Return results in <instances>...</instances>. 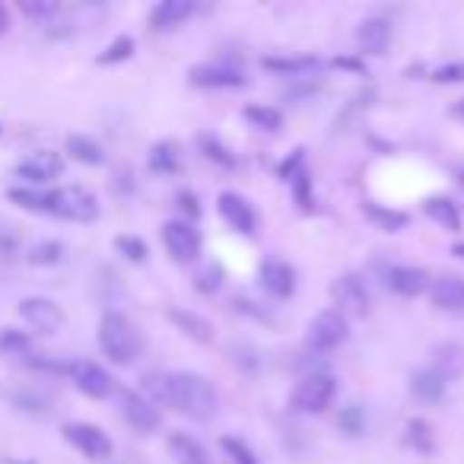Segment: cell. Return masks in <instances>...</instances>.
<instances>
[{"label": "cell", "instance_id": "cell-29", "mask_svg": "<svg viewBox=\"0 0 464 464\" xmlns=\"http://www.w3.org/2000/svg\"><path fill=\"white\" fill-rule=\"evenodd\" d=\"M7 198L29 213H48L52 210V191H39V188H10Z\"/></svg>", "mask_w": 464, "mask_h": 464}, {"label": "cell", "instance_id": "cell-8", "mask_svg": "<svg viewBox=\"0 0 464 464\" xmlns=\"http://www.w3.org/2000/svg\"><path fill=\"white\" fill-rule=\"evenodd\" d=\"M188 80H191L198 90H242L248 83L246 71L236 64H226V61H207V64H194L188 71Z\"/></svg>", "mask_w": 464, "mask_h": 464}, {"label": "cell", "instance_id": "cell-18", "mask_svg": "<svg viewBox=\"0 0 464 464\" xmlns=\"http://www.w3.org/2000/svg\"><path fill=\"white\" fill-rule=\"evenodd\" d=\"M194 4L191 0H162L150 10V29L153 33H172V29L185 26L188 20L194 16Z\"/></svg>", "mask_w": 464, "mask_h": 464}, {"label": "cell", "instance_id": "cell-16", "mask_svg": "<svg viewBox=\"0 0 464 464\" xmlns=\"http://www.w3.org/2000/svg\"><path fill=\"white\" fill-rule=\"evenodd\" d=\"M385 284H388V290L398 293V296L413 299V296H423L432 280H430V274L417 265H394L385 271Z\"/></svg>", "mask_w": 464, "mask_h": 464}, {"label": "cell", "instance_id": "cell-22", "mask_svg": "<svg viewBox=\"0 0 464 464\" xmlns=\"http://www.w3.org/2000/svg\"><path fill=\"white\" fill-rule=\"evenodd\" d=\"M423 213H426V219H430V223H436L439 229H445V232H458V229H461V223H464L461 207H458L451 198H445V194H432V198H426L423 200Z\"/></svg>", "mask_w": 464, "mask_h": 464}, {"label": "cell", "instance_id": "cell-6", "mask_svg": "<svg viewBox=\"0 0 464 464\" xmlns=\"http://www.w3.org/2000/svg\"><path fill=\"white\" fill-rule=\"evenodd\" d=\"M160 236H162V246H166L169 258L179 261V265H191V261L200 258L204 239H200L198 226L188 223V219H169V223H162Z\"/></svg>", "mask_w": 464, "mask_h": 464}, {"label": "cell", "instance_id": "cell-46", "mask_svg": "<svg viewBox=\"0 0 464 464\" xmlns=\"http://www.w3.org/2000/svg\"><path fill=\"white\" fill-rule=\"evenodd\" d=\"M455 255H458V258H464V242H461V246H455Z\"/></svg>", "mask_w": 464, "mask_h": 464}, {"label": "cell", "instance_id": "cell-30", "mask_svg": "<svg viewBox=\"0 0 464 464\" xmlns=\"http://www.w3.org/2000/svg\"><path fill=\"white\" fill-rule=\"evenodd\" d=\"M366 217L372 219L382 232H401L411 223V217H407L404 210H388V207H382V204H366Z\"/></svg>", "mask_w": 464, "mask_h": 464}, {"label": "cell", "instance_id": "cell-40", "mask_svg": "<svg viewBox=\"0 0 464 464\" xmlns=\"http://www.w3.org/2000/svg\"><path fill=\"white\" fill-rule=\"evenodd\" d=\"M20 10L29 20H48L58 14V4L54 0H20Z\"/></svg>", "mask_w": 464, "mask_h": 464}, {"label": "cell", "instance_id": "cell-19", "mask_svg": "<svg viewBox=\"0 0 464 464\" xmlns=\"http://www.w3.org/2000/svg\"><path fill=\"white\" fill-rule=\"evenodd\" d=\"M430 369L445 382V385H449V382H455V379H461V375H464V343L442 341L436 350H432Z\"/></svg>", "mask_w": 464, "mask_h": 464}, {"label": "cell", "instance_id": "cell-31", "mask_svg": "<svg viewBox=\"0 0 464 464\" xmlns=\"http://www.w3.org/2000/svg\"><path fill=\"white\" fill-rule=\"evenodd\" d=\"M134 52H137V42L130 39V35H118V39H111L109 45H105L102 52H99L96 64H102V67H109V64H124V61L134 58Z\"/></svg>", "mask_w": 464, "mask_h": 464}, {"label": "cell", "instance_id": "cell-34", "mask_svg": "<svg viewBox=\"0 0 464 464\" xmlns=\"http://www.w3.org/2000/svg\"><path fill=\"white\" fill-rule=\"evenodd\" d=\"M219 449L226 451V458H229L232 464H258L255 449L242 436H223L219 439Z\"/></svg>", "mask_w": 464, "mask_h": 464}, {"label": "cell", "instance_id": "cell-9", "mask_svg": "<svg viewBox=\"0 0 464 464\" xmlns=\"http://www.w3.org/2000/svg\"><path fill=\"white\" fill-rule=\"evenodd\" d=\"M217 213H219V219H223L232 232H239V236L252 239L255 232H258V213H255V207L248 204L239 191H219Z\"/></svg>", "mask_w": 464, "mask_h": 464}, {"label": "cell", "instance_id": "cell-10", "mask_svg": "<svg viewBox=\"0 0 464 464\" xmlns=\"http://www.w3.org/2000/svg\"><path fill=\"white\" fill-rule=\"evenodd\" d=\"M331 299H334L341 315L362 318L369 312V290L360 274H341V277L331 284Z\"/></svg>", "mask_w": 464, "mask_h": 464}, {"label": "cell", "instance_id": "cell-7", "mask_svg": "<svg viewBox=\"0 0 464 464\" xmlns=\"http://www.w3.org/2000/svg\"><path fill=\"white\" fill-rule=\"evenodd\" d=\"M61 432H64L67 442L83 458H90V461H109L111 451H115V442L109 439V432L96 423H67Z\"/></svg>", "mask_w": 464, "mask_h": 464}, {"label": "cell", "instance_id": "cell-28", "mask_svg": "<svg viewBox=\"0 0 464 464\" xmlns=\"http://www.w3.org/2000/svg\"><path fill=\"white\" fill-rule=\"evenodd\" d=\"M411 392L417 394L420 401H426V404H436V401L445 398V382L439 379L430 366H426V369H420V372L411 375Z\"/></svg>", "mask_w": 464, "mask_h": 464}, {"label": "cell", "instance_id": "cell-32", "mask_svg": "<svg viewBox=\"0 0 464 464\" xmlns=\"http://www.w3.org/2000/svg\"><path fill=\"white\" fill-rule=\"evenodd\" d=\"M200 150H204V156L210 162H217V166H223V169H236L239 166V156L232 153L229 147H226L219 137H213V134H200Z\"/></svg>", "mask_w": 464, "mask_h": 464}, {"label": "cell", "instance_id": "cell-36", "mask_svg": "<svg viewBox=\"0 0 464 464\" xmlns=\"http://www.w3.org/2000/svg\"><path fill=\"white\" fill-rule=\"evenodd\" d=\"M223 280H226L223 265H204L198 274H194V290L204 293V296H213V293L223 286Z\"/></svg>", "mask_w": 464, "mask_h": 464}, {"label": "cell", "instance_id": "cell-38", "mask_svg": "<svg viewBox=\"0 0 464 464\" xmlns=\"http://www.w3.org/2000/svg\"><path fill=\"white\" fill-rule=\"evenodd\" d=\"M290 188L293 194H296V200L303 204V210H312V204H315V198H312V175L309 169H299V172L290 175Z\"/></svg>", "mask_w": 464, "mask_h": 464}, {"label": "cell", "instance_id": "cell-4", "mask_svg": "<svg viewBox=\"0 0 464 464\" xmlns=\"http://www.w3.org/2000/svg\"><path fill=\"white\" fill-rule=\"evenodd\" d=\"M52 217L71 219V223H96L99 219V198L80 185L54 188L52 191Z\"/></svg>", "mask_w": 464, "mask_h": 464}, {"label": "cell", "instance_id": "cell-12", "mask_svg": "<svg viewBox=\"0 0 464 464\" xmlns=\"http://www.w3.org/2000/svg\"><path fill=\"white\" fill-rule=\"evenodd\" d=\"M20 318L39 334H54L64 324V309L48 296H26L20 303Z\"/></svg>", "mask_w": 464, "mask_h": 464}, {"label": "cell", "instance_id": "cell-27", "mask_svg": "<svg viewBox=\"0 0 464 464\" xmlns=\"http://www.w3.org/2000/svg\"><path fill=\"white\" fill-rule=\"evenodd\" d=\"M246 121L252 124L255 130H267V134H277L284 128V111L274 109V105H265V102H252L246 105Z\"/></svg>", "mask_w": 464, "mask_h": 464}, {"label": "cell", "instance_id": "cell-11", "mask_svg": "<svg viewBox=\"0 0 464 464\" xmlns=\"http://www.w3.org/2000/svg\"><path fill=\"white\" fill-rule=\"evenodd\" d=\"M67 375L73 379L77 392L86 394V398H92V401H105L111 392H115V379H111V375L92 360H73L71 372Z\"/></svg>", "mask_w": 464, "mask_h": 464}, {"label": "cell", "instance_id": "cell-15", "mask_svg": "<svg viewBox=\"0 0 464 464\" xmlns=\"http://www.w3.org/2000/svg\"><path fill=\"white\" fill-rule=\"evenodd\" d=\"M258 280H261V290L274 299H290L293 293H296V267L286 265V261H280V258L261 261Z\"/></svg>", "mask_w": 464, "mask_h": 464}, {"label": "cell", "instance_id": "cell-2", "mask_svg": "<svg viewBox=\"0 0 464 464\" xmlns=\"http://www.w3.org/2000/svg\"><path fill=\"white\" fill-rule=\"evenodd\" d=\"M96 341H99V350L105 353V360H111L115 366H130L137 362L143 350V337L140 331L134 328L128 315L121 312H105L99 318V328H96Z\"/></svg>", "mask_w": 464, "mask_h": 464}, {"label": "cell", "instance_id": "cell-44", "mask_svg": "<svg viewBox=\"0 0 464 464\" xmlns=\"http://www.w3.org/2000/svg\"><path fill=\"white\" fill-rule=\"evenodd\" d=\"M7 29H10V10L0 4V35L7 33Z\"/></svg>", "mask_w": 464, "mask_h": 464}, {"label": "cell", "instance_id": "cell-26", "mask_svg": "<svg viewBox=\"0 0 464 464\" xmlns=\"http://www.w3.org/2000/svg\"><path fill=\"white\" fill-rule=\"evenodd\" d=\"M64 150H67V156H71V160L83 162V166H102V162H105V150L86 134H71V137H67V143H64Z\"/></svg>", "mask_w": 464, "mask_h": 464}, {"label": "cell", "instance_id": "cell-23", "mask_svg": "<svg viewBox=\"0 0 464 464\" xmlns=\"http://www.w3.org/2000/svg\"><path fill=\"white\" fill-rule=\"evenodd\" d=\"M169 322L181 331L185 337L198 343H213V324L210 318L198 315V312H188V309H169Z\"/></svg>", "mask_w": 464, "mask_h": 464}, {"label": "cell", "instance_id": "cell-39", "mask_svg": "<svg viewBox=\"0 0 464 464\" xmlns=\"http://www.w3.org/2000/svg\"><path fill=\"white\" fill-rule=\"evenodd\" d=\"M29 350V334L16 328H0V353H26Z\"/></svg>", "mask_w": 464, "mask_h": 464}, {"label": "cell", "instance_id": "cell-24", "mask_svg": "<svg viewBox=\"0 0 464 464\" xmlns=\"http://www.w3.org/2000/svg\"><path fill=\"white\" fill-rule=\"evenodd\" d=\"M261 67L277 77H293V80H303L309 73L318 71V58H309V54H293V58H265Z\"/></svg>", "mask_w": 464, "mask_h": 464}, {"label": "cell", "instance_id": "cell-41", "mask_svg": "<svg viewBox=\"0 0 464 464\" xmlns=\"http://www.w3.org/2000/svg\"><path fill=\"white\" fill-rule=\"evenodd\" d=\"M337 423H341V430L350 432V436H360L362 426H366V417H362L360 407L350 404V407H343V411H341V420H337Z\"/></svg>", "mask_w": 464, "mask_h": 464}, {"label": "cell", "instance_id": "cell-42", "mask_svg": "<svg viewBox=\"0 0 464 464\" xmlns=\"http://www.w3.org/2000/svg\"><path fill=\"white\" fill-rule=\"evenodd\" d=\"M432 80L442 86H451V83H464V61H451V64H442L432 71Z\"/></svg>", "mask_w": 464, "mask_h": 464}, {"label": "cell", "instance_id": "cell-5", "mask_svg": "<svg viewBox=\"0 0 464 464\" xmlns=\"http://www.w3.org/2000/svg\"><path fill=\"white\" fill-rule=\"evenodd\" d=\"M347 337H350V322L337 309H322L318 315H312L309 328H305V343L315 353H331L341 343H347Z\"/></svg>", "mask_w": 464, "mask_h": 464}, {"label": "cell", "instance_id": "cell-3", "mask_svg": "<svg viewBox=\"0 0 464 464\" xmlns=\"http://www.w3.org/2000/svg\"><path fill=\"white\" fill-rule=\"evenodd\" d=\"M334 398H337V379L334 375L331 372H309L296 382V388H293L290 407L296 413L312 417V413L328 411V407L334 404Z\"/></svg>", "mask_w": 464, "mask_h": 464}, {"label": "cell", "instance_id": "cell-20", "mask_svg": "<svg viewBox=\"0 0 464 464\" xmlns=\"http://www.w3.org/2000/svg\"><path fill=\"white\" fill-rule=\"evenodd\" d=\"M430 299L442 312H464V277L458 274H442L430 284Z\"/></svg>", "mask_w": 464, "mask_h": 464}, {"label": "cell", "instance_id": "cell-25", "mask_svg": "<svg viewBox=\"0 0 464 464\" xmlns=\"http://www.w3.org/2000/svg\"><path fill=\"white\" fill-rule=\"evenodd\" d=\"M147 166L153 175H175L181 166V153H179V143L172 140H160L150 147L147 153Z\"/></svg>", "mask_w": 464, "mask_h": 464}, {"label": "cell", "instance_id": "cell-33", "mask_svg": "<svg viewBox=\"0 0 464 464\" xmlns=\"http://www.w3.org/2000/svg\"><path fill=\"white\" fill-rule=\"evenodd\" d=\"M61 258H64V246H61V242H54V239L35 242V246L29 248V255H26V261H29V265H35V267L61 265Z\"/></svg>", "mask_w": 464, "mask_h": 464}, {"label": "cell", "instance_id": "cell-17", "mask_svg": "<svg viewBox=\"0 0 464 464\" xmlns=\"http://www.w3.org/2000/svg\"><path fill=\"white\" fill-rule=\"evenodd\" d=\"M356 45L362 54H385L392 45V23L385 16H366V20L356 26Z\"/></svg>", "mask_w": 464, "mask_h": 464}, {"label": "cell", "instance_id": "cell-1", "mask_svg": "<svg viewBox=\"0 0 464 464\" xmlns=\"http://www.w3.org/2000/svg\"><path fill=\"white\" fill-rule=\"evenodd\" d=\"M162 407H172L181 417L207 423V420L217 417L219 394H217V388H213V382L204 379L200 372H166Z\"/></svg>", "mask_w": 464, "mask_h": 464}, {"label": "cell", "instance_id": "cell-21", "mask_svg": "<svg viewBox=\"0 0 464 464\" xmlns=\"http://www.w3.org/2000/svg\"><path fill=\"white\" fill-rule=\"evenodd\" d=\"M166 449L175 464H213V458H210V451L204 449V442L188 436V432H169Z\"/></svg>", "mask_w": 464, "mask_h": 464}, {"label": "cell", "instance_id": "cell-13", "mask_svg": "<svg viewBox=\"0 0 464 464\" xmlns=\"http://www.w3.org/2000/svg\"><path fill=\"white\" fill-rule=\"evenodd\" d=\"M61 172H64V156L54 150H35L16 162V175L33 181V185H45V181L58 179Z\"/></svg>", "mask_w": 464, "mask_h": 464}, {"label": "cell", "instance_id": "cell-37", "mask_svg": "<svg viewBox=\"0 0 464 464\" xmlns=\"http://www.w3.org/2000/svg\"><path fill=\"white\" fill-rule=\"evenodd\" d=\"M115 252L121 255L124 261H130V265H143L150 255L147 242L140 239V236H118L115 239Z\"/></svg>", "mask_w": 464, "mask_h": 464}, {"label": "cell", "instance_id": "cell-43", "mask_svg": "<svg viewBox=\"0 0 464 464\" xmlns=\"http://www.w3.org/2000/svg\"><path fill=\"white\" fill-rule=\"evenodd\" d=\"M179 210L185 213L181 219H188V223H198V219H200L198 194H194V191H179Z\"/></svg>", "mask_w": 464, "mask_h": 464}, {"label": "cell", "instance_id": "cell-35", "mask_svg": "<svg viewBox=\"0 0 464 464\" xmlns=\"http://www.w3.org/2000/svg\"><path fill=\"white\" fill-rule=\"evenodd\" d=\"M407 445L417 451H432V445H436V436H432V426L426 423L423 417H413L411 423H407Z\"/></svg>", "mask_w": 464, "mask_h": 464}, {"label": "cell", "instance_id": "cell-14", "mask_svg": "<svg viewBox=\"0 0 464 464\" xmlns=\"http://www.w3.org/2000/svg\"><path fill=\"white\" fill-rule=\"evenodd\" d=\"M121 417L128 420V426L137 432H156L162 423L160 407L150 398H143L140 392H121Z\"/></svg>", "mask_w": 464, "mask_h": 464}, {"label": "cell", "instance_id": "cell-45", "mask_svg": "<svg viewBox=\"0 0 464 464\" xmlns=\"http://www.w3.org/2000/svg\"><path fill=\"white\" fill-rule=\"evenodd\" d=\"M451 115H455L458 121H464V99H458V102L451 105Z\"/></svg>", "mask_w": 464, "mask_h": 464}]
</instances>
